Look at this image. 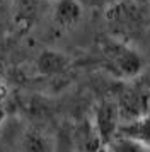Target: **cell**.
I'll list each match as a JSON object with an SVG mask.
<instances>
[{
	"instance_id": "obj_4",
	"label": "cell",
	"mask_w": 150,
	"mask_h": 152,
	"mask_svg": "<svg viewBox=\"0 0 150 152\" xmlns=\"http://www.w3.org/2000/svg\"><path fill=\"white\" fill-rule=\"evenodd\" d=\"M84 15L79 0H56L53 7V21L61 29H72L80 22Z\"/></svg>"
},
{
	"instance_id": "obj_9",
	"label": "cell",
	"mask_w": 150,
	"mask_h": 152,
	"mask_svg": "<svg viewBox=\"0 0 150 152\" xmlns=\"http://www.w3.org/2000/svg\"><path fill=\"white\" fill-rule=\"evenodd\" d=\"M5 116H7L5 110H4V108H0V126H2V123H4V121H5Z\"/></svg>"
},
{
	"instance_id": "obj_7",
	"label": "cell",
	"mask_w": 150,
	"mask_h": 152,
	"mask_svg": "<svg viewBox=\"0 0 150 152\" xmlns=\"http://www.w3.org/2000/svg\"><path fill=\"white\" fill-rule=\"evenodd\" d=\"M22 152H51V145L41 132L27 130L22 137Z\"/></svg>"
},
{
	"instance_id": "obj_3",
	"label": "cell",
	"mask_w": 150,
	"mask_h": 152,
	"mask_svg": "<svg viewBox=\"0 0 150 152\" xmlns=\"http://www.w3.org/2000/svg\"><path fill=\"white\" fill-rule=\"evenodd\" d=\"M97 133L104 144H109L118 135L119 128V108L114 101H102L95 111Z\"/></svg>"
},
{
	"instance_id": "obj_1",
	"label": "cell",
	"mask_w": 150,
	"mask_h": 152,
	"mask_svg": "<svg viewBox=\"0 0 150 152\" xmlns=\"http://www.w3.org/2000/svg\"><path fill=\"white\" fill-rule=\"evenodd\" d=\"M101 51L109 70L121 79H133L143 69L142 55L125 39L109 36L101 41Z\"/></svg>"
},
{
	"instance_id": "obj_8",
	"label": "cell",
	"mask_w": 150,
	"mask_h": 152,
	"mask_svg": "<svg viewBox=\"0 0 150 152\" xmlns=\"http://www.w3.org/2000/svg\"><path fill=\"white\" fill-rule=\"evenodd\" d=\"M109 149H111V152H145V145L130 137L116 135L109 142Z\"/></svg>"
},
{
	"instance_id": "obj_2",
	"label": "cell",
	"mask_w": 150,
	"mask_h": 152,
	"mask_svg": "<svg viewBox=\"0 0 150 152\" xmlns=\"http://www.w3.org/2000/svg\"><path fill=\"white\" fill-rule=\"evenodd\" d=\"M106 19L114 31V38L119 39L133 36L147 28V14L136 0L118 2L108 10Z\"/></svg>"
},
{
	"instance_id": "obj_6",
	"label": "cell",
	"mask_w": 150,
	"mask_h": 152,
	"mask_svg": "<svg viewBox=\"0 0 150 152\" xmlns=\"http://www.w3.org/2000/svg\"><path fill=\"white\" fill-rule=\"evenodd\" d=\"M118 135L130 137L143 144L145 147H150V113L142 115V116H138L136 120H131L128 123L119 125Z\"/></svg>"
},
{
	"instance_id": "obj_5",
	"label": "cell",
	"mask_w": 150,
	"mask_h": 152,
	"mask_svg": "<svg viewBox=\"0 0 150 152\" xmlns=\"http://www.w3.org/2000/svg\"><path fill=\"white\" fill-rule=\"evenodd\" d=\"M70 65V60L65 53L56 51V50H44L41 51L38 60H36V69L41 75H58L65 72Z\"/></svg>"
}]
</instances>
